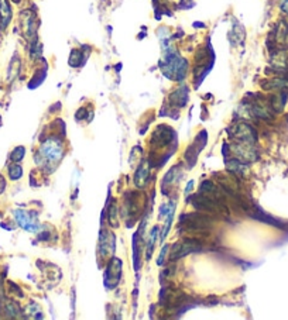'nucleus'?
<instances>
[{
  "label": "nucleus",
  "mask_w": 288,
  "mask_h": 320,
  "mask_svg": "<svg viewBox=\"0 0 288 320\" xmlns=\"http://www.w3.org/2000/svg\"><path fill=\"white\" fill-rule=\"evenodd\" d=\"M191 203L195 206L196 210L202 211H211V213H229L227 211L226 203L222 202V200L214 199V198H209L206 195L199 194L191 198Z\"/></svg>",
  "instance_id": "obj_1"
},
{
  "label": "nucleus",
  "mask_w": 288,
  "mask_h": 320,
  "mask_svg": "<svg viewBox=\"0 0 288 320\" xmlns=\"http://www.w3.org/2000/svg\"><path fill=\"white\" fill-rule=\"evenodd\" d=\"M187 61L181 57L174 54H168L166 58V65L163 67V71L168 78L174 81H182L187 73Z\"/></svg>",
  "instance_id": "obj_2"
},
{
  "label": "nucleus",
  "mask_w": 288,
  "mask_h": 320,
  "mask_svg": "<svg viewBox=\"0 0 288 320\" xmlns=\"http://www.w3.org/2000/svg\"><path fill=\"white\" fill-rule=\"evenodd\" d=\"M38 157H41V165H57L58 161L62 158V145L58 143L57 140L51 139L45 141L41 148H40V154Z\"/></svg>",
  "instance_id": "obj_3"
},
{
  "label": "nucleus",
  "mask_w": 288,
  "mask_h": 320,
  "mask_svg": "<svg viewBox=\"0 0 288 320\" xmlns=\"http://www.w3.org/2000/svg\"><path fill=\"white\" fill-rule=\"evenodd\" d=\"M230 137L236 140V143H246V144L254 145L257 141L256 130L247 123H239L233 127V130L230 131Z\"/></svg>",
  "instance_id": "obj_4"
},
{
  "label": "nucleus",
  "mask_w": 288,
  "mask_h": 320,
  "mask_svg": "<svg viewBox=\"0 0 288 320\" xmlns=\"http://www.w3.org/2000/svg\"><path fill=\"white\" fill-rule=\"evenodd\" d=\"M182 223H184L185 230H188V231H208L212 220L199 211V213H192V215L184 216Z\"/></svg>",
  "instance_id": "obj_5"
},
{
  "label": "nucleus",
  "mask_w": 288,
  "mask_h": 320,
  "mask_svg": "<svg viewBox=\"0 0 288 320\" xmlns=\"http://www.w3.org/2000/svg\"><path fill=\"white\" fill-rule=\"evenodd\" d=\"M199 247H201V242L196 240V238H187L182 243H177L172 247L171 260H177V258H181V257H184L187 254L194 253Z\"/></svg>",
  "instance_id": "obj_6"
},
{
  "label": "nucleus",
  "mask_w": 288,
  "mask_h": 320,
  "mask_svg": "<svg viewBox=\"0 0 288 320\" xmlns=\"http://www.w3.org/2000/svg\"><path fill=\"white\" fill-rule=\"evenodd\" d=\"M233 152L238 159L242 163H251L257 159V152L254 150L253 144H246V143H236L233 144Z\"/></svg>",
  "instance_id": "obj_7"
},
{
  "label": "nucleus",
  "mask_w": 288,
  "mask_h": 320,
  "mask_svg": "<svg viewBox=\"0 0 288 320\" xmlns=\"http://www.w3.org/2000/svg\"><path fill=\"white\" fill-rule=\"evenodd\" d=\"M14 216H16V220L19 222L20 226L27 231H37L38 230V223L34 215H31L25 210H16Z\"/></svg>",
  "instance_id": "obj_8"
},
{
  "label": "nucleus",
  "mask_w": 288,
  "mask_h": 320,
  "mask_svg": "<svg viewBox=\"0 0 288 320\" xmlns=\"http://www.w3.org/2000/svg\"><path fill=\"white\" fill-rule=\"evenodd\" d=\"M172 130L167 126H160L153 134V143L157 144V147H166L171 143Z\"/></svg>",
  "instance_id": "obj_9"
},
{
  "label": "nucleus",
  "mask_w": 288,
  "mask_h": 320,
  "mask_svg": "<svg viewBox=\"0 0 288 320\" xmlns=\"http://www.w3.org/2000/svg\"><path fill=\"white\" fill-rule=\"evenodd\" d=\"M113 244H115V238L112 236V233H109L108 230H103L102 234H100V240H99V250H100V254H102L103 257L111 255V253L113 251Z\"/></svg>",
  "instance_id": "obj_10"
},
{
  "label": "nucleus",
  "mask_w": 288,
  "mask_h": 320,
  "mask_svg": "<svg viewBox=\"0 0 288 320\" xmlns=\"http://www.w3.org/2000/svg\"><path fill=\"white\" fill-rule=\"evenodd\" d=\"M261 86L267 91H285L288 89V78L278 76V78L269 79V81H264Z\"/></svg>",
  "instance_id": "obj_11"
},
{
  "label": "nucleus",
  "mask_w": 288,
  "mask_h": 320,
  "mask_svg": "<svg viewBox=\"0 0 288 320\" xmlns=\"http://www.w3.org/2000/svg\"><path fill=\"white\" fill-rule=\"evenodd\" d=\"M271 106H267L264 103H254L250 108V112L253 116H256L258 119H263V120H271L273 119V113H271Z\"/></svg>",
  "instance_id": "obj_12"
},
{
  "label": "nucleus",
  "mask_w": 288,
  "mask_h": 320,
  "mask_svg": "<svg viewBox=\"0 0 288 320\" xmlns=\"http://www.w3.org/2000/svg\"><path fill=\"white\" fill-rule=\"evenodd\" d=\"M148 176H150V165H148L147 161H143L140 167H139V169H137V172H136L135 176L136 186L139 188L144 186L146 182L148 181Z\"/></svg>",
  "instance_id": "obj_13"
},
{
  "label": "nucleus",
  "mask_w": 288,
  "mask_h": 320,
  "mask_svg": "<svg viewBox=\"0 0 288 320\" xmlns=\"http://www.w3.org/2000/svg\"><path fill=\"white\" fill-rule=\"evenodd\" d=\"M187 99H188V89L185 86L178 88L177 91L172 92L171 96H170V100L175 106H184L185 103H187Z\"/></svg>",
  "instance_id": "obj_14"
},
{
  "label": "nucleus",
  "mask_w": 288,
  "mask_h": 320,
  "mask_svg": "<svg viewBox=\"0 0 288 320\" xmlns=\"http://www.w3.org/2000/svg\"><path fill=\"white\" fill-rule=\"evenodd\" d=\"M285 103H287V93L284 91H281L278 95L271 97L270 106H271L273 112H281V110L284 109V106H285Z\"/></svg>",
  "instance_id": "obj_15"
},
{
  "label": "nucleus",
  "mask_w": 288,
  "mask_h": 320,
  "mask_svg": "<svg viewBox=\"0 0 288 320\" xmlns=\"http://www.w3.org/2000/svg\"><path fill=\"white\" fill-rule=\"evenodd\" d=\"M0 18H2V27L3 29L7 27L10 18H12V10H10L7 0H0Z\"/></svg>",
  "instance_id": "obj_16"
},
{
  "label": "nucleus",
  "mask_w": 288,
  "mask_h": 320,
  "mask_svg": "<svg viewBox=\"0 0 288 320\" xmlns=\"http://www.w3.org/2000/svg\"><path fill=\"white\" fill-rule=\"evenodd\" d=\"M226 167L227 169L230 171V172H233V175H236V176H242L243 174H245V164L242 163L240 159H232V161H227L226 163Z\"/></svg>",
  "instance_id": "obj_17"
},
{
  "label": "nucleus",
  "mask_w": 288,
  "mask_h": 320,
  "mask_svg": "<svg viewBox=\"0 0 288 320\" xmlns=\"http://www.w3.org/2000/svg\"><path fill=\"white\" fill-rule=\"evenodd\" d=\"M273 36H274L277 42H284L288 36V25L285 24L284 21H280V23L277 24V29L274 30V33H273Z\"/></svg>",
  "instance_id": "obj_18"
},
{
  "label": "nucleus",
  "mask_w": 288,
  "mask_h": 320,
  "mask_svg": "<svg viewBox=\"0 0 288 320\" xmlns=\"http://www.w3.org/2000/svg\"><path fill=\"white\" fill-rule=\"evenodd\" d=\"M5 312L9 317H19L20 316V308L19 305L13 301H7L5 303Z\"/></svg>",
  "instance_id": "obj_19"
},
{
  "label": "nucleus",
  "mask_w": 288,
  "mask_h": 320,
  "mask_svg": "<svg viewBox=\"0 0 288 320\" xmlns=\"http://www.w3.org/2000/svg\"><path fill=\"white\" fill-rule=\"evenodd\" d=\"M21 175H23V169H21L20 165H17V164H13V165L9 167V176H10V179H13V181H17V179L21 178Z\"/></svg>",
  "instance_id": "obj_20"
},
{
  "label": "nucleus",
  "mask_w": 288,
  "mask_h": 320,
  "mask_svg": "<svg viewBox=\"0 0 288 320\" xmlns=\"http://www.w3.org/2000/svg\"><path fill=\"white\" fill-rule=\"evenodd\" d=\"M178 176H179V172H178V165L177 167H174V168L168 172L166 175V179H164V185H171L174 182L178 181Z\"/></svg>",
  "instance_id": "obj_21"
},
{
  "label": "nucleus",
  "mask_w": 288,
  "mask_h": 320,
  "mask_svg": "<svg viewBox=\"0 0 288 320\" xmlns=\"http://www.w3.org/2000/svg\"><path fill=\"white\" fill-rule=\"evenodd\" d=\"M116 216H117V206L115 202H112L111 207H109V222H111L113 227H117V226H119Z\"/></svg>",
  "instance_id": "obj_22"
},
{
  "label": "nucleus",
  "mask_w": 288,
  "mask_h": 320,
  "mask_svg": "<svg viewBox=\"0 0 288 320\" xmlns=\"http://www.w3.org/2000/svg\"><path fill=\"white\" fill-rule=\"evenodd\" d=\"M157 234H159V227H154L153 231H151V236H150V243H148V250H147V258L151 257V253H153L154 243L157 240Z\"/></svg>",
  "instance_id": "obj_23"
},
{
  "label": "nucleus",
  "mask_w": 288,
  "mask_h": 320,
  "mask_svg": "<svg viewBox=\"0 0 288 320\" xmlns=\"http://www.w3.org/2000/svg\"><path fill=\"white\" fill-rule=\"evenodd\" d=\"M24 147H17V148H14V151L12 152V159L13 161H21L23 159V157H24Z\"/></svg>",
  "instance_id": "obj_24"
},
{
  "label": "nucleus",
  "mask_w": 288,
  "mask_h": 320,
  "mask_svg": "<svg viewBox=\"0 0 288 320\" xmlns=\"http://www.w3.org/2000/svg\"><path fill=\"white\" fill-rule=\"evenodd\" d=\"M280 9H281V12L288 17V0H281V3H280Z\"/></svg>",
  "instance_id": "obj_25"
},
{
  "label": "nucleus",
  "mask_w": 288,
  "mask_h": 320,
  "mask_svg": "<svg viewBox=\"0 0 288 320\" xmlns=\"http://www.w3.org/2000/svg\"><path fill=\"white\" fill-rule=\"evenodd\" d=\"M167 250H168V247H164L163 248V251H161V254H160V258H159V261H157V262H159V265H161V264H163V261H164V258H166V253H167Z\"/></svg>",
  "instance_id": "obj_26"
}]
</instances>
